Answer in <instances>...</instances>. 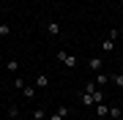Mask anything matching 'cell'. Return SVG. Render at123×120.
<instances>
[{"instance_id":"obj_15","label":"cell","mask_w":123,"mask_h":120,"mask_svg":"<svg viewBox=\"0 0 123 120\" xmlns=\"http://www.w3.org/2000/svg\"><path fill=\"white\" fill-rule=\"evenodd\" d=\"M112 85H118V87H123V74H112Z\"/></svg>"},{"instance_id":"obj_9","label":"cell","mask_w":123,"mask_h":120,"mask_svg":"<svg viewBox=\"0 0 123 120\" xmlns=\"http://www.w3.org/2000/svg\"><path fill=\"white\" fill-rule=\"evenodd\" d=\"M96 115H98V117H110V107H107L104 101H101V104H96Z\"/></svg>"},{"instance_id":"obj_20","label":"cell","mask_w":123,"mask_h":120,"mask_svg":"<svg viewBox=\"0 0 123 120\" xmlns=\"http://www.w3.org/2000/svg\"><path fill=\"white\" fill-rule=\"evenodd\" d=\"M118 3H123V0H118Z\"/></svg>"},{"instance_id":"obj_19","label":"cell","mask_w":123,"mask_h":120,"mask_svg":"<svg viewBox=\"0 0 123 120\" xmlns=\"http://www.w3.org/2000/svg\"><path fill=\"white\" fill-rule=\"evenodd\" d=\"M0 117H3V112H0Z\"/></svg>"},{"instance_id":"obj_2","label":"cell","mask_w":123,"mask_h":120,"mask_svg":"<svg viewBox=\"0 0 123 120\" xmlns=\"http://www.w3.org/2000/svg\"><path fill=\"white\" fill-rule=\"evenodd\" d=\"M57 60H60V63H63V66H66V68H74L77 63H79V60L74 57V55H68V52H63V49H57Z\"/></svg>"},{"instance_id":"obj_5","label":"cell","mask_w":123,"mask_h":120,"mask_svg":"<svg viewBox=\"0 0 123 120\" xmlns=\"http://www.w3.org/2000/svg\"><path fill=\"white\" fill-rule=\"evenodd\" d=\"M93 82H96L98 87H104L107 82H112V76H110V74H104V71H98V74H96V79H93Z\"/></svg>"},{"instance_id":"obj_14","label":"cell","mask_w":123,"mask_h":120,"mask_svg":"<svg viewBox=\"0 0 123 120\" xmlns=\"http://www.w3.org/2000/svg\"><path fill=\"white\" fill-rule=\"evenodd\" d=\"M25 85H27V82L22 79V76H17V79H14V87H17V90H19V93H22V87H25Z\"/></svg>"},{"instance_id":"obj_7","label":"cell","mask_w":123,"mask_h":120,"mask_svg":"<svg viewBox=\"0 0 123 120\" xmlns=\"http://www.w3.org/2000/svg\"><path fill=\"white\" fill-rule=\"evenodd\" d=\"M88 68H90L93 74H98L101 71V57H88Z\"/></svg>"},{"instance_id":"obj_16","label":"cell","mask_w":123,"mask_h":120,"mask_svg":"<svg viewBox=\"0 0 123 120\" xmlns=\"http://www.w3.org/2000/svg\"><path fill=\"white\" fill-rule=\"evenodd\" d=\"M57 112H60L63 117H68V115H71V109H68V107H57Z\"/></svg>"},{"instance_id":"obj_8","label":"cell","mask_w":123,"mask_h":120,"mask_svg":"<svg viewBox=\"0 0 123 120\" xmlns=\"http://www.w3.org/2000/svg\"><path fill=\"white\" fill-rule=\"evenodd\" d=\"M36 87H38V90L49 87V76H47V74H38V76H36Z\"/></svg>"},{"instance_id":"obj_17","label":"cell","mask_w":123,"mask_h":120,"mask_svg":"<svg viewBox=\"0 0 123 120\" xmlns=\"http://www.w3.org/2000/svg\"><path fill=\"white\" fill-rule=\"evenodd\" d=\"M47 120H66V117H63V115H60V112H55V115H49Z\"/></svg>"},{"instance_id":"obj_11","label":"cell","mask_w":123,"mask_h":120,"mask_svg":"<svg viewBox=\"0 0 123 120\" xmlns=\"http://www.w3.org/2000/svg\"><path fill=\"white\" fill-rule=\"evenodd\" d=\"M11 36V25L8 22H0V38H8Z\"/></svg>"},{"instance_id":"obj_6","label":"cell","mask_w":123,"mask_h":120,"mask_svg":"<svg viewBox=\"0 0 123 120\" xmlns=\"http://www.w3.org/2000/svg\"><path fill=\"white\" fill-rule=\"evenodd\" d=\"M33 96H36V85H25L22 87V98L25 101H33Z\"/></svg>"},{"instance_id":"obj_10","label":"cell","mask_w":123,"mask_h":120,"mask_svg":"<svg viewBox=\"0 0 123 120\" xmlns=\"http://www.w3.org/2000/svg\"><path fill=\"white\" fill-rule=\"evenodd\" d=\"M47 117H49V115H47L44 109H41V107H36V109H33V117H30V120H47Z\"/></svg>"},{"instance_id":"obj_18","label":"cell","mask_w":123,"mask_h":120,"mask_svg":"<svg viewBox=\"0 0 123 120\" xmlns=\"http://www.w3.org/2000/svg\"><path fill=\"white\" fill-rule=\"evenodd\" d=\"M14 120H25V117H22V115H19V117H14Z\"/></svg>"},{"instance_id":"obj_1","label":"cell","mask_w":123,"mask_h":120,"mask_svg":"<svg viewBox=\"0 0 123 120\" xmlns=\"http://www.w3.org/2000/svg\"><path fill=\"white\" fill-rule=\"evenodd\" d=\"M115 38H118V27H112L110 36L101 41V52H112V49H115Z\"/></svg>"},{"instance_id":"obj_4","label":"cell","mask_w":123,"mask_h":120,"mask_svg":"<svg viewBox=\"0 0 123 120\" xmlns=\"http://www.w3.org/2000/svg\"><path fill=\"white\" fill-rule=\"evenodd\" d=\"M79 104H82V107H96V101H93V93H85V90H82V96H79Z\"/></svg>"},{"instance_id":"obj_12","label":"cell","mask_w":123,"mask_h":120,"mask_svg":"<svg viewBox=\"0 0 123 120\" xmlns=\"http://www.w3.org/2000/svg\"><path fill=\"white\" fill-rule=\"evenodd\" d=\"M6 68H8L11 74H17L19 71V60H6Z\"/></svg>"},{"instance_id":"obj_13","label":"cell","mask_w":123,"mask_h":120,"mask_svg":"<svg viewBox=\"0 0 123 120\" xmlns=\"http://www.w3.org/2000/svg\"><path fill=\"white\" fill-rule=\"evenodd\" d=\"M110 120H120V107H110Z\"/></svg>"},{"instance_id":"obj_3","label":"cell","mask_w":123,"mask_h":120,"mask_svg":"<svg viewBox=\"0 0 123 120\" xmlns=\"http://www.w3.org/2000/svg\"><path fill=\"white\" fill-rule=\"evenodd\" d=\"M47 33L49 36H60V22H57V19H49L47 22Z\"/></svg>"}]
</instances>
